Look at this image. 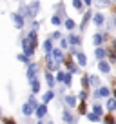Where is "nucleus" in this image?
Wrapping results in <instances>:
<instances>
[{
  "label": "nucleus",
  "mask_w": 116,
  "mask_h": 124,
  "mask_svg": "<svg viewBox=\"0 0 116 124\" xmlns=\"http://www.w3.org/2000/svg\"><path fill=\"white\" fill-rule=\"evenodd\" d=\"M22 47H24V53H26L27 57H33V55H35L36 46L29 42V39H27V37H24V39H22Z\"/></svg>",
  "instance_id": "nucleus-1"
},
{
  "label": "nucleus",
  "mask_w": 116,
  "mask_h": 124,
  "mask_svg": "<svg viewBox=\"0 0 116 124\" xmlns=\"http://www.w3.org/2000/svg\"><path fill=\"white\" fill-rule=\"evenodd\" d=\"M45 62H47V71H60V62H56L51 53H45Z\"/></svg>",
  "instance_id": "nucleus-2"
},
{
  "label": "nucleus",
  "mask_w": 116,
  "mask_h": 124,
  "mask_svg": "<svg viewBox=\"0 0 116 124\" xmlns=\"http://www.w3.org/2000/svg\"><path fill=\"white\" fill-rule=\"evenodd\" d=\"M93 15H94V13L91 11V9H85V13H84V18H82V24H80V29H82V31H84L85 27L89 26V22L93 20Z\"/></svg>",
  "instance_id": "nucleus-3"
},
{
  "label": "nucleus",
  "mask_w": 116,
  "mask_h": 124,
  "mask_svg": "<svg viewBox=\"0 0 116 124\" xmlns=\"http://www.w3.org/2000/svg\"><path fill=\"white\" fill-rule=\"evenodd\" d=\"M102 97H111V89L107 86H100L94 91V99H102Z\"/></svg>",
  "instance_id": "nucleus-4"
},
{
  "label": "nucleus",
  "mask_w": 116,
  "mask_h": 124,
  "mask_svg": "<svg viewBox=\"0 0 116 124\" xmlns=\"http://www.w3.org/2000/svg\"><path fill=\"white\" fill-rule=\"evenodd\" d=\"M93 24H94L96 27H102V26L105 24V15H103L102 11H96V13L93 15Z\"/></svg>",
  "instance_id": "nucleus-5"
},
{
  "label": "nucleus",
  "mask_w": 116,
  "mask_h": 124,
  "mask_svg": "<svg viewBox=\"0 0 116 124\" xmlns=\"http://www.w3.org/2000/svg\"><path fill=\"white\" fill-rule=\"evenodd\" d=\"M11 18H13V24H15L16 29H22L24 27V16L20 13H11Z\"/></svg>",
  "instance_id": "nucleus-6"
},
{
  "label": "nucleus",
  "mask_w": 116,
  "mask_h": 124,
  "mask_svg": "<svg viewBox=\"0 0 116 124\" xmlns=\"http://www.w3.org/2000/svg\"><path fill=\"white\" fill-rule=\"evenodd\" d=\"M98 70L102 71V73H105V75H109L111 73V62L109 60H98Z\"/></svg>",
  "instance_id": "nucleus-7"
},
{
  "label": "nucleus",
  "mask_w": 116,
  "mask_h": 124,
  "mask_svg": "<svg viewBox=\"0 0 116 124\" xmlns=\"http://www.w3.org/2000/svg\"><path fill=\"white\" fill-rule=\"evenodd\" d=\"M38 11H40V2L38 0L31 2V4H29V18H35V16L38 15Z\"/></svg>",
  "instance_id": "nucleus-8"
},
{
  "label": "nucleus",
  "mask_w": 116,
  "mask_h": 124,
  "mask_svg": "<svg viewBox=\"0 0 116 124\" xmlns=\"http://www.w3.org/2000/svg\"><path fill=\"white\" fill-rule=\"evenodd\" d=\"M105 57H107V47H103V46L94 47V58L96 60H103Z\"/></svg>",
  "instance_id": "nucleus-9"
},
{
  "label": "nucleus",
  "mask_w": 116,
  "mask_h": 124,
  "mask_svg": "<svg viewBox=\"0 0 116 124\" xmlns=\"http://www.w3.org/2000/svg\"><path fill=\"white\" fill-rule=\"evenodd\" d=\"M51 55H53V58H54L56 62H60V64H62L64 58H65V55H64V49H62V47H60V49H58V47H54V49L51 51Z\"/></svg>",
  "instance_id": "nucleus-10"
},
{
  "label": "nucleus",
  "mask_w": 116,
  "mask_h": 124,
  "mask_svg": "<svg viewBox=\"0 0 116 124\" xmlns=\"http://www.w3.org/2000/svg\"><path fill=\"white\" fill-rule=\"evenodd\" d=\"M93 6L96 9H107L111 8V0H93Z\"/></svg>",
  "instance_id": "nucleus-11"
},
{
  "label": "nucleus",
  "mask_w": 116,
  "mask_h": 124,
  "mask_svg": "<svg viewBox=\"0 0 116 124\" xmlns=\"http://www.w3.org/2000/svg\"><path fill=\"white\" fill-rule=\"evenodd\" d=\"M36 73H38V66H36V64H29V66H27V78H29V80L36 78Z\"/></svg>",
  "instance_id": "nucleus-12"
},
{
  "label": "nucleus",
  "mask_w": 116,
  "mask_h": 124,
  "mask_svg": "<svg viewBox=\"0 0 116 124\" xmlns=\"http://www.w3.org/2000/svg\"><path fill=\"white\" fill-rule=\"evenodd\" d=\"M103 42H105V39H103V33H94V35H93V46H94V47L102 46Z\"/></svg>",
  "instance_id": "nucleus-13"
},
{
  "label": "nucleus",
  "mask_w": 116,
  "mask_h": 124,
  "mask_svg": "<svg viewBox=\"0 0 116 124\" xmlns=\"http://www.w3.org/2000/svg\"><path fill=\"white\" fill-rule=\"evenodd\" d=\"M74 57H76V62H78V66H80V68H84L85 64H87V57H85V53L78 51V53L74 55Z\"/></svg>",
  "instance_id": "nucleus-14"
},
{
  "label": "nucleus",
  "mask_w": 116,
  "mask_h": 124,
  "mask_svg": "<svg viewBox=\"0 0 116 124\" xmlns=\"http://www.w3.org/2000/svg\"><path fill=\"white\" fill-rule=\"evenodd\" d=\"M67 40H69V44H71V46H80V44H82L80 35H74V33H71V35L67 37Z\"/></svg>",
  "instance_id": "nucleus-15"
},
{
  "label": "nucleus",
  "mask_w": 116,
  "mask_h": 124,
  "mask_svg": "<svg viewBox=\"0 0 116 124\" xmlns=\"http://www.w3.org/2000/svg\"><path fill=\"white\" fill-rule=\"evenodd\" d=\"M73 8L76 9L78 13H85V4H84V0H73Z\"/></svg>",
  "instance_id": "nucleus-16"
},
{
  "label": "nucleus",
  "mask_w": 116,
  "mask_h": 124,
  "mask_svg": "<svg viewBox=\"0 0 116 124\" xmlns=\"http://www.w3.org/2000/svg\"><path fill=\"white\" fill-rule=\"evenodd\" d=\"M45 113H47V106H45V102H44V104H40L38 108H36V117H38V119H44Z\"/></svg>",
  "instance_id": "nucleus-17"
},
{
  "label": "nucleus",
  "mask_w": 116,
  "mask_h": 124,
  "mask_svg": "<svg viewBox=\"0 0 116 124\" xmlns=\"http://www.w3.org/2000/svg\"><path fill=\"white\" fill-rule=\"evenodd\" d=\"M89 82H91V86H93V88H100V86H102L100 77H96V75H89Z\"/></svg>",
  "instance_id": "nucleus-18"
},
{
  "label": "nucleus",
  "mask_w": 116,
  "mask_h": 124,
  "mask_svg": "<svg viewBox=\"0 0 116 124\" xmlns=\"http://www.w3.org/2000/svg\"><path fill=\"white\" fill-rule=\"evenodd\" d=\"M51 24H53V26H56V27H58V26H62V24H64V22H62V15L54 13V15L51 16Z\"/></svg>",
  "instance_id": "nucleus-19"
},
{
  "label": "nucleus",
  "mask_w": 116,
  "mask_h": 124,
  "mask_svg": "<svg viewBox=\"0 0 116 124\" xmlns=\"http://www.w3.org/2000/svg\"><path fill=\"white\" fill-rule=\"evenodd\" d=\"M53 49H54V47H53V39L49 37V39L44 42V51H45V53H51Z\"/></svg>",
  "instance_id": "nucleus-20"
},
{
  "label": "nucleus",
  "mask_w": 116,
  "mask_h": 124,
  "mask_svg": "<svg viewBox=\"0 0 116 124\" xmlns=\"http://www.w3.org/2000/svg\"><path fill=\"white\" fill-rule=\"evenodd\" d=\"M45 80H47V86H49V88H53V86L56 84V78L51 75V71H45Z\"/></svg>",
  "instance_id": "nucleus-21"
},
{
  "label": "nucleus",
  "mask_w": 116,
  "mask_h": 124,
  "mask_svg": "<svg viewBox=\"0 0 116 124\" xmlns=\"http://www.w3.org/2000/svg\"><path fill=\"white\" fill-rule=\"evenodd\" d=\"M64 26H65V29H69V31H73L74 27H76V22H74L73 18H65L64 20Z\"/></svg>",
  "instance_id": "nucleus-22"
},
{
  "label": "nucleus",
  "mask_w": 116,
  "mask_h": 124,
  "mask_svg": "<svg viewBox=\"0 0 116 124\" xmlns=\"http://www.w3.org/2000/svg\"><path fill=\"white\" fill-rule=\"evenodd\" d=\"M33 111H35V108H33L29 102H26V104L22 106V113H24V115H31Z\"/></svg>",
  "instance_id": "nucleus-23"
},
{
  "label": "nucleus",
  "mask_w": 116,
  "mask_h": 124,
  "mask_svg": "<svg viewBox=\"0 0 116 124\" xmlns=\"http://www.w3.org/2000/svg\"><path fill=\"white\" fill-rule=\"evenodd\" d=\"M29 84H31L33 93H38V91H40V82H38V78H33V80H29Z\"/></svg>",
  "instance_id": "nucleus-24"
},
{
  "label": "nucleus",
  "mask_w": 116,
  "mask_h": 124,
  "mask_svg": "<svg viewBox=\"0 0 116 124\" xmlns=\"http://www.w3.org/2000/svg\"><path fill=\"white\" fill-rule=\"evenodd\" d=\"M65 104L71 106V108L76 106V97H74V95H65Z\"/></svg>",
  "instance_id": "nucleus-25"
},
{
  "label": "nucleus",
  "mask_w": 116,
  "mask_h": 124,
  "mask_svg": "<svg viewBox=\"0 0 116 124\" xmlns=\"http://www.w3.org/2000/svg\"><path fill=\"white\" fill-rule=\"evenodd\" d=\"M62 117H64V120H65L67 124H74V122H76V120H74V117L71 115L69 111H64V115H62Z\"/></svg>",
  "instance_id": "nucleus-26"
},
{
  "label": "nucleus",
  "mask_w": 116,
  "mask_h": 124,
  "mask_svg": "<svg viewBox=\"0 0 116 124\" xmlns=\"http://www.w3.org/2000/svg\"><path fill=\"white\" fill-rule=\"evenodd\" d=\"M53 99H54V91L53 89H49V91L44 93V102H49V101H53Z\"/></svg>",
  "instance_id": "nucleus-27"
},
{
  "label": "nucleus",
  "mask_w": 116,
  "mask_h": 124,
  "mask_svg": "<svg viewBox=\"0 0 116 124\" xmlns=\"http://www.w3.org/2000/svg\"><path fill=\"white\" fill-rule=\"evenodd\" d=\"M107 109H109V111L116 109V99H114V97H112V99H109V101H107Z\"/></svg>",
  "instance_id": "nucleus-28"
},
{
  "label": "nucleus",
  "mask_w": 116,
  "mask_h": 124,
  "mask_svg": "<svg viewBox=\"0 0 116 124\" xmlns=\"http://www.w3.org/2000/svg\"><path fill=\"white\" fill-rule=\"evenodd\" d=\"M82 86H84V89H87L91 86V82H89V75H84L82 77Z\"/></svg>",
  "instance_id": "nucleus-29"
},
{
  "label": "nucleus",
  "mask_w": 116,
  "mask_h": 124,
  "mask_svg": "<svg viewBox=\"0 0 116 124\" xmlns=\"http://www.w3.org/2000/svg\"><path fill=\"white\" fill-rule=\"evenodd\" d=\"M87 119L91 120V122H96V120H100V115H98V113H87Z\"/></svg>",
  "instance_id": "nucleus-30"
},
{
  "label": "nucleus",
  "mask_w": 116,
  "mask_h": 124,
  "mask_svg": "<svg viewBox=\"0 0 116 124\" xmlns=\"http://www.w3.org/2000/svg\"><path fill=\"white\" fill-rule=\"evenodd\" d=\"M71 75H73V73H69V71H67V73H65V78H64V84H65L67 88L73 84V82H71V80H73V77H71Z\"/></svg>",
  "instance_id": "nucleus-31"
},
{
  "label": "nucleus",
  "mask_w": 116,
  "mask_h": 124,
  "mask_svg": "<svg viewBox=\"0 0 116 124\" xmlns=\"http://www.w3.org/2000/svg\"><path fill=\"white\" fill-rule=\"evenodd\" d=\"M27 102H29V104H31L33 106V108H35V111H36V108H38V102H36V99H35V95H31V97H29V101H27Z\"/></svg>",
  "instance_id": "nucleus-32"
},
{
  "label": "nucleus",
  "mask_w": 116,
  "mask_h": 124,
  "mask_svg": "<svg viewBox=\"0 0 116 124\" xmlns=\"http://www.w3.org/2000/svg\"><path fill=\"white\" fill-rule=\"evenodd\" d=\"M69 46H71V44H69L67 39H60V47H62V49H67Z\"/></svg>",
  "instance_id": "nucleus-33"
},
{
  "label": "nucleus",
  "mask_w": 116,
  "mask_h": 124,
  "mask_svg": "<svg viewBox=\"0 0 116 124\" xmlns=\"http://www.w3.org/2000/svg\"><path fill=\"white\" fill-rule=\"evenodd\" d=\"M93 111H94V113H98L100 117L103 115V109H102V106H100V104H94V106H93Z\"/></svg>",
  "instance_id": "nucleus-34"
},
{
  "label": "nucleus",
  "mask_w": 116,
  "mask_h": 124,
  "mask_svg": "<svg viewBox=\"0 0 116 124\" xmlns=\"http://www.w3.org/2000/svg\"><path fill=\"white\" fill-rule=\"evenodd\" d=\"M64 78H65V71H58L56 73V82H64Z\"/></svg>",
  "instance_id": "nucleus-35"
},
{
  "label": "nucleus",
  "mask_w": 116,
  "mask_h": 124,
  "mask_svg": "<svg viewBox=\"0 0 116 124\" xmlns=\"http://www.w3.org/2000/svg\"><path fill=\"white\" fill-rule=\"evenodd\" d=\"M78 111H80V115L87 113V109H85V101H82V102H80V108H78Z\"/></svg>",
  "instance_id": "nucleus-36"
},
{
  "label": "nucleus",
  "mask_w": 116,
  "mask_h": 124,
  "mask_svg": "<svg viewBox=\"0 0 116 124\" xmlns=\"http://www.w3.org/2000/svg\"><path fill=\"white\" fill-rule=\"evenodd\" d=\"M51 39H53V40H60V39H62V33H60V31H54L53 35H51Z\"/></svg>",
  "instance_id": "nucleus-37"
},
{
  "label": "nucleus",
  "mask_w": 116,
  "mask_h": 124,
  "mask_svg": "<svg viewBox=\"0 0 116 124\" xmlns=\"http://www.w3.org/2000/svg\"><path fill=\"white\" fill-rule=\"evenodd\" d=\"M103 124H114V117H111V115L105 117V119H103Z\"/></svg>",
  "instance_id": "nucleus-38"
},
{
  "label": "nucleus",
  "mask_w": 116,
  "mask_h": 124,
  "mask_svg": "<svg viewBox=\"0 0 116 124\" xmlns=\"http://www.w3.org/2000/svg\"><path fill=\"white\" fill-rule=\"evenodd\" d=\"M78 99H80V101H85V99H87V91H85V89H82L80 95H78Z\"/></svg>",
  "instance_id": "nucleus-39"
},
{
  "label": "nucleus",
  "mask_w": 116,
  "mask_h": 124,
  "mask_svg": "<svg viewBox=\"0 0 116 124\" xmlns=\"http://www.w3.org/2000/svg\"><path fill=\"white\" fill-rule=\"evenodd\" d=\"M18 60H22V62H29V57H27L26 53H24V55H18Z\"/></svg>",
  "instance_id": "nucleus-40"
},
{
  "label": "nucleus",
  "mask_w": 116,
  "mask_h": 124,
  "mask_svg": "<svg viewBox=\"0 0 116 124\" xmlns=\"http://www.w3.org/2000/svg\"><path fill=\"white\" fill-rule=\"evenodd\" d=\"M40 27V22H36V20H33V29H38Z\"/></svg>",
  "instance_id": "nucleus-41"
},
{
  "label": "nucleus",
  "mask_w": 116,
  "mask_h": 124,
  "mask_svg": "<svg viewBox=\"0 0 116 124\" xmlns=\"http://www.w3.org/2000/svg\"><path fill=\"white\" fill-rule=\"evenodd\" d=\"M111 49H112V51H114V53H116V39L112 40V44H111Z\"/></svg>",
  "instance_id": "nucleus-42"
},
{
  "label": "nucleus",
  "mask_w": 116,
  "mask_h": 124,
  "mask_svg": "<svg viewBox=\"0 0 116 124\" xmlns=\"http://www.w3.org/2000/svg\"><path fill=\"white\" fill-rule=\"evenodd\" d=\"M4 124H15V120L13 119H4Z\"/></svg>",
  "instance_id": "nucleus-43"
},
{
  "label": "nucleus",
  "mask_w": 116,
  "mask_h": 124,
  "mask_svg": "<svg viewBox=\"0 0 116 124\" xmlns=\"http://www.w3.org/2000/svg\"><path fill=\"white\" fill-rule=\"evenodd\" d=\"M84 4L87 6V8H89V6H93V0H84Z\"/></svg>",
  "instance_id": "nucleus-44"
},
{
  "label": "nucleus",
  "mask_w": 116,
  "mask_h": 124,
  "mask_svg": "<svg viewBox=\"0 0 116 124\" xmlns=\"http://www.w3.org/2000/svg\"><path fill=\"white\" fill-rule=\"evenodd\" d=\"M112 95H114V99H116V88H114V91H112Z\"/></svg>",
  "instance_id": "nucleus-45"
},
{
  "label": "nucleus",
  "mask_w": 116,
  "mask_h": 124,
  "mask_svg": "<svg viewBox=\"0 0 116 124\" xmlns=\"http://www.w3.org/2000/svg\"><path fill=\"white\" fill-rule=\"evenodd\" d=\"M112 26H114V27H116V16H114V22H112Z\"/></svg>",
  "instance_id": "nucleus-46"
},
{
  "label": "nucleus",
  "mask_w": 116,
  "mask_h": 124,
  "mask_svg": "<svg viewBox=\"0 0 116 124\" xmlns=\"http://www.w3.org/2000/svg\"><path fill=\"white\" fill-rule=\"evenodd\" d=\"M38 124H44V122H42V120H38Z\"/></svg>",
  "instance_id": "nucleus-47"
},
{
  "label": "nucleus",
  "mask_w": 116,
  "mask_h": 124,
  "mask_svg": "<svg viewBox=\"0 0 116 124\" xmlns=\"http://www.w3.org/2000/svg\"><path fill=\"white\" fill-rule=\"evenodd\" d=\"M0 115H2V111H0Z\"/></svg>",
  "instance_id": "nucleus-48"
},
{
  "label": "nucleus",
  "mask_w": 116,
  "mask_h": 124,
  "mask_svg": "<svg viewBox=\"0 0 116 124\" xmlns=\"http://www.w3.org/2000/svg\"><path fill=\"white\" fill-rule=\"evenodd\" d=\"M49 124H53V122H49Z\"/></svg>",
  "instance_id": "nucleus-49"
}]
</instances>
